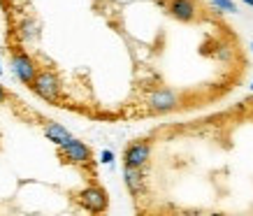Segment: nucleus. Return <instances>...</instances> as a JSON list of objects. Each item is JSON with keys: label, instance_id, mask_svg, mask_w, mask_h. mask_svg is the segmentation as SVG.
<instances>
[{"label": "nucleus", "instance_id": "9d476101", "mask_svg": "<svg viewBox=\"0 0 253 216\" xmlns=\"http://www.w3.org/2000/svg\"><path fill=\"white\" fill-rule=\"evenodd\" d=\"M216 7L223 9V12H237V7H235V2L232 0H211Z\"/></svg>", "mask_w": 253, "mask_h": 216}, {"label": "nucleus", "instance_id": "423d86ee", "mask_svg": "<svg viewBox=\"0 0 253 216\" xmlns=\"http://www.w3.org/2000/svg\"><path fill=\"white\" fill-rule=\"evenodd\" d=\"M195 0H172L169 2V14L174 16L176 21H193L195 19Z\"/></svg>", "mask_w": 253, "mask_h": 216}, {"label": "nucleus", "instance_id": "2eb2a0df", "mask_svg": "<svg viewBox=\"0 0 253 216\" xmlns=\"http://www.w3.org/2000/svg\"><path fill=\"white\" fill-rule=\"evenodd\" d=\"M251 88H253V84H251Z\"/></svg>", "mask_w": 253, "mask_h": 216}, {"label": "nucleus", "instance_id": "9b49d317", "mask_svg": "<svg viewBox=\"0 0 253 216\" xmlns=\"http://www.w3.org/2000/svg\"><path fill=\"white\" fill-rule=\"evenodd\" d=\"M102 163H114V154L112 151H102Z\"/></svg>", "mask_w": 253, "mask_h": 216}, {"label": "nucleus", "instance_id": "0eeeda50", "mask_svg": "<svg viewBox=\"0 0 253 216\" xmlns=\"http://www.w3.org/2000/svg\"><path fill=\"white\" fill-rule=\"evenodd\" d=\"M176 95L169 88H161V91H156L151 98H149V105H151V109H156V112H169V109L176 107Z\"/></svg>", "mask_w": 253, "mask_h": 216}, {"label": "nucleus", "instance_id": "f03ea898", "mask_svg": "<svg viewBox=\"0 0 253 216\" xmlns=\"http://www.w3.org/2000/svg\"><path fill=\"white\" fill-rule=\"evenodd\" d=\"M77 202L79 207L86 209V212H91V214H102V212H107L109 207V198H107V191L102 188V186H86L77 193Z\"/></svg>", "mask_w": 253, "mask_h": 216}, {"label": "nucleus", "instance_id": "1a4fd4ad", "mask_svg": "<svg viewBox=\"0 0 253 216\" xmlns=\"http://www.w3.org/2000/svg\"><path fill=\"white\" fill-rule=\"evenodd\" d=\"M123 177H126V186H128V191H130L132 195H139L142 193V172H139V168H128L126 165V170H123Z\"/></svg>", "mask_w": 253, "mask_h": 216}, {"label": "nucleus", "instance_id": "7ed1b4c3", "mask_svg": "<svg viewBox=\"0 0 253 216\" xmlns=\"http://www.w3.org/2000/svg\"><path fill=\"white\" fill-rule=\"evenodd\" d=\"M31 88L38 93L40 98H44V100H49V102H56L58 95H61V79L56 77L51 70H42V72L35 75Z\"/></svg>", "mask_w": 253, "mask_h": 216}, {"label": "nucleus", "instance_id": "4468645a", "mask_svg": "<svg viewBox=\"0 0 253 216\" xmlns=\"http://www.w3.org/2000/svg\"><path fill=\"white\" fill-rule=\"evenodd\" d=\"M0 72H2V68H0Z\"/></svg>", "mask_w": 253, "mask_h": 216}, {"label": "nucleus", "instance_id": "6e6552de", "mask_svg": "<svg viewBox=\"0 0 253 216\" xmlns=\"http://www.w3.org/2000/svg\"><path fill=\"white\" fill-rule=\"evenodd\" d=\"M44 135L51 142H54L56 147H61V144H65L72 135H70V130L68 128H63L61 124H56V121H46V126H44Z\"/></svg>", "mask_w": 253, "mask_h": 216}, {"label": "nucleus", "instance_id": "f257e3e1", "mask_svg": "<svg viewBox=\"0 0 253 216\" xmlns=\"http://www.w3.org/2000/svg\"><path fill=\"white\" fill-rule=\"evenodd\" d=\"M58 156L63 158V163H70V165H77V168H88L93 165V151L88 144L79 142V139L70 137L65 144L58 147Z\"/></svg>", "mask_w": 253, "mask_h": 216}, {"label": "nucleus", "instance_id": "39448f33", "mask_svg": "<svg viewBox=\"0 0 253 216\" xmlns=\"http://www.w3.org/2000/svg\"><path fill=\"white\" fill-rule=\"evenodd\" d=\"M149 156H151V144L149 142H132L123 154V163L128 168H144Z\"/></svg>", "mask_w": 253, "mask_h": 216}, {"label": "nucleus", "instance_id": "20e7f679", "mask_svg": "<svg viewBox=\"0 0 253 216\" xmlns=\"http://www.w3.org/2000/svg\"><path fill=\"white\" fill-rule=\"evenodd\" d=\"M12 68H14V75L21 79L26 86L33 84V79L38 75V65L33 63V58L23 51H14L12 54Z\"/></svg>", "mask_w": 253, "mask_h": 216}, {"label": "nucleus", "instance_id": "ddd939ff", "mask_svg": "<svg viewBox=\"0 0 253 216\" xmlns=\"http://www.w3.org/2000/svg\"><path fill=\"white\" fill-rule=\"evenodd\" d=\"M244 2H246V5H251V7H253V0H244Z\"/></svg>", "mask_w": 253, "mask_h": 216}, {"label": "nucleus", "instance_id": "f8f14e48", "mask_svg": "<svg viewBox=\"0 0 253 216\" xmlns=\"http://www.w3.org/2000/svg\"><path fill=\"white\" fill-rule=\"evenodd\" d=\"M5 100V88H2V86H0V102Z\"/></svg>", "mask_w": 253, "mask_h": 216}]
</instances>
